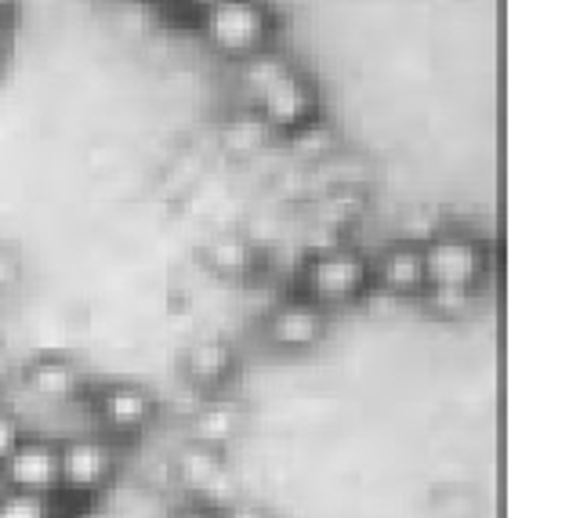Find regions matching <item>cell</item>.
<instances>
[{
    "label": "cell",
    "instance_id": "6da1fadb",
    "mask_svg": "<svg viewBox=\"0 0 569 518\" xmlns=\"http://www.w3.org/2000/svg\"><path fill=\"white\" fill-rule=\"evenodd\" d=\"M203 37L218 54L243 62L266 51L272 37V11L266 0H218L203 8Z\"/></svg>",
    "mask_w": 569,
    "mask_h": 518
},
{
    "label": "cell",
    "instance_id": "7a4b0ae2",
    "mask_svg": "<svg viewBox=\"0 0 569 518\" xmlns=\"http://www.w3.org/2000/svg\"><path fill=\"white\" fill-rule=\"evenodd\" d=\"M301 283L305 298L319 308H345L370 290V261L352 247H327L309 258Z\"/></svg>",
    "mask_w": 569,
    "mask_h": 518
},
{
    "label": "cell",
    "instance_id": "3957f363",
    "mask_svg": "<svg viewBox=\"0 0 569 518\" xmlns=\"http://www.w3.org/2000/svg\"><path fill=\"white\" fill-rule=\"evenodd\" d=\"M421 258H425L428 287L476 290L482 272H486V250L465 232L432 236V240L421 247Z\"/></svg>",
    "mask_w": 569,
    "mask_h": 518
},
{
    "label": "cell",
    "instance_id": "277c9868",
    "mask_svg": "<svg viewBox=\"0 0 569 518\" xmlns=\"http://www.w3.org/2000/svg\"><path fill=\"white\" fill-rule=\"evenodd\" d=\"M62 489L80 500L102 497L117 479V450L99 436H73L59 442Z\"/></svg>",
    "mask_w": 569,
    "mask_h": 518
},
{
    "label": "cell",
    "instance_id": "5b68a950",
    "mask_svg": "<svg viewBox=\"0 0 569 518\" xmlns=\"http://www.w3.org/2000/svg\"><path fill=\"white\" fill-rule=\"evenodd\" d=\"M4 471V486L19 489V494L37 497H59L62 494V460L59 442L48 436H22V442L0 460Z\"/></svg>",
    "mask_w": 569,
    "mask_h": 518
},
{
    "label": "cell",
    "instance_id": "8992f818",
    "mask_svg": "<svg viewBox=\"0 0 569 518\" xmlns=\"http://www.w3.org/2000/svg\"><path fill=\"white\" fill-rule=\"evenodd\" d=\"M251 106L272 131H301L312 123L316 88L298 73V69L287 66L266 83V88L251 94Z\"/></svg>",
    "mask_w": 569,
    "mask_h": 518
},
{
    "label": "cell",
    "instance_id": "52a82bcc",
    "mask_svg": "<svg viewBox=\"0 0 569 518\" xmlns=\"http://www.w3.org/2000/svg\"><path fill=\"white\" fill-rule=\"evenodd\" d=\"M266 338L272 341V348H280L287 356L316 352L327 338V308H319L309 298L276 305L266 319Z\"/></svg>",
    "mask_w": 569,
    "mask_h": 518
},
{
    "label": "cell",
    "instance_id": "ba28073f",
    "mask_svg": "<svg viewBox=\"0 0 569 518\" xmlns=\"http://www.w3.org/2000/svg\"><path fill=\"white\" fill-rule=\"evenodd\" d=\"M157 399L149 396L142 385L113 381L94 396V417L113 436H142V431L157 421Z\"/></svg>",
    "mask_w": 569,
    "mask_h": 518
},
{
    "label": "cell",
    "instance_id": "9c48e42d",
    "mask_svg": "<svg viewBox=\"0 0 569 518\" xmlns=\"http://www.w3.org/2000/svg\"><path fill=\"white\" fill-rule=\"evenodd\" d=\"M370 283H378L392 298H421L428 290L425 258L418 243H396L370 265Z\"/></svg>",
    "mask_w": 569,
    "mask_h": 518
},
{
    "label": "cell",
    "instance_id": "30bf717a",
    "mask_svg": "<svg viewBox=\"0 0 569 518\" xmlns=\"http://www.w3.org/2000/svg\"><path fill=\"white\" fill-rule=\"evenodd\" d=\"M26 388H30L40 402L69 406L80 396V370L62 356H40L33 367L26 370Z\"/></svg>",
    "mask_w": 569,
    "mask_h": 518
},
{
    "label": "cell",
    "instance_id": "8fae6325",
    "mask_svg": "<svg viewBox=\"0 0 569 518\" xmlns=\"http://www.w3.org/2000/svg\"><path fill=\"white\" fill-rule=\"evenodd\" d=\"M232 373V348L226 341H200L186 352V377L197 388H218Z\"/></svg>",
    "mask_w": 569,
    "mask_h": 518
},
{
    "label": "cell",
    "instance_id": "7c38bea8",
    "mask_svg": "<svg viewBox=\"0 0 569 518\" xmlns=\"http://www.w3.org/2000/svg\"><path fill=\"white\" fill-rule=\"evenodd\" d=\"M192 431H197L192 442L221 450V446H229L236 436H240V414H236L232 406H226V402H211V406H203V410L197 414Z\"/></svg>",
    "mask_w": 569,
    "mask_h": 518
},
{
    "label": "cell",
    "instance_id": "4fadbf2b",
    "mask_svg": "<svg viewBox=\"0 0 569 518\" xmlns=\"http://www.w3.org/2000/svg\"><path fill=\"white\" fill-rule=\"evenodd\" d=\"M174 468H178V479H182L189 489H197V494L226 471V465H221V450H211V446H200V442H192L189 450L178 457Z\"/></svg>",
    "mask_w": 569,
    "mask_h": 518
},
{
    "label": "cell",
    "instance_id": "5bb4252c",
    "mask_svg": "<svg viewBox=\"0 0 569 518\" xmlns=\"http://www.w3.org/2000/svg\"><path fill=\"white\" fill-rule=\"evenodd\" d=\"M269 135L272 128L258 113H240V117H232V123L226 128V146L232 152H254L269 142Z\"/></svg>",
    "mask_w": 569,
    "mask_h": 518
},
{
    "label": "cell",
    "instance_id": "9a60e30c",
    "mask_svg": "<svg viewBox=\"0 0 569 518\" xmlns=\"http://www.w3.org/2000/svg\"><path fill=\"white\" fill-rule=\"evenodd\" d=\"M207 261H211L218 272L240 276L247 265H251V247H247V240H240V236H218V240H211V247H207Z\"/></svg>",
    "mask_w": 569,
    "mask_h": 518
},
{
    "label": "cell",
    "instance_id": "2e32d148",
    "mask_svg": "<svg viewBox=\"0 0 569 518\" xmlns=\"http://www.w3.org/2000/svg\"><path fill=\"white\" fill-rule=\"evenodd\" d=\"M0 518H59L51 497L19 494V489H0Z\"/></svg>",
    "mask_w": 569,
    "mask_h": 518
},
{
    "label": "cell",
    "instance_id": "e0dca14e",
    "mask_svg": "<svg viewBox=\"0 0 569 518\" xmlns=\"http://www.w3.org/2000/svg\"><path fill=\"white\" fill-rule=\"evenodd\" d=\"M22 436H26V428L19 421V414L8 410V406L0 402V460H4L11 450H16V446L22 442Z\"/></svg>",
    "mask_w": 569,
    "mask_h": 518
},
{
    "label": "cell",
    "instance_id": "ac0fdd59",
    "mask_svg": "<svg viewBox=\"0 0 569 518\" xmlns=\"http://www.w3.org/2000/svg\"><path fill=\"white\" fill-rule=\"evenodd\" d=\"M218 518H272V515L266 508H258V504H232Z\"/></svg>",
    "mask_w": 569,
    "mask_h": 518
},
{
    "label": "cell",
    "instance_id": "d6986e66",
    "mask_svg": "<svg viewBox=\"0 0 569 518\" xmlns=\"http://www.w3.org/2000/svg\"><path fill=\"white\" fill-rule=\"evenodd\" d=\"M168 518H218V511L203 508V504H189V508H178V511H171Z\"/></svg>",
    "mask_w": 569,
    "mask_h": 518
},
{
    "label": "cell",
    "instance_id": "ffe728a7",
    "mask_svg": "<svg viewBox=\"0 0 569 518\" xmlns=\"http://www.w3.org/2000/svg\"><path fill=\"white\" fill-rule=\"evenodd\" d=\"M11 381H16V367H11V356L0 348V391H4Z\"/></svg>",
    "mask_w": 569,
    "mask_h": 518
},
{
    "label": "cell",
    "instance_id": "44dd1931",
    "mask_svg": "<svg viewBox=\"0 0 569 518\" xmlns=\"http://www.w3.org/2000/svg\"><path fill=\"white\" fill-rule=\"evenodd\" d=\"M77 518H120V515H113L109 508H84Z\"/></svg>",
    "mask_w": 569,
    "mask_h": 518
},
{
    "label": "cell",
    "instance_id": "7402d4cb",
    "mask_svg": "<svg viewBox=\"0 0 569 518\" xmlns=\"http://www.w3.org/2000/svg\"><path fill=\"white\" fill-rule=\"evenodd\" d=\"M8 22L4 19H0V59H4V54H8Z\"/></svg>",
    "mask_w": 569,
    "mask_h": 518
},
{
    "label": "cell",
    "instance_id": "603a6c76",
    "mask_svg": "<svg viewBox=\"0 0 569 518\" xmlns=\"http://www.w3.org/2000/svg\"><path fill=\"white\" fill-rule=\"evenodd\" d=\"M11 4H16V0H0V19L8 16V11H11Z\"/></svg>",
    "mask_w": 569,
    "mask_h": 518
},
{
    "label": "cell",
    "instance_id": "cb8c5ba5",
    "mask_svg": "<svg viewBox=\"0 0 569 518\" xmlns=\"http://www.w3.org/2000/svg\"><path fill=\"white\" fill-rule=\"evenodd\" d=\"M197 4H200V8H211V4H218V0H197Z\"/></svg>",
    "mask_w": 569,
    "mask_h": 518
}]
</instances>
